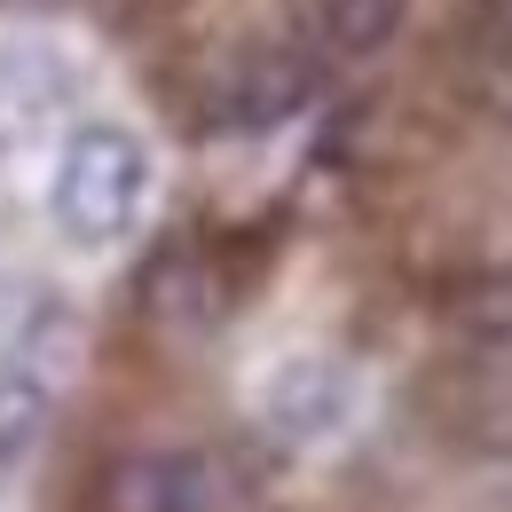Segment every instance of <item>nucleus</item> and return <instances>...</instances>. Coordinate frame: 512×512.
I'll list each match as a JSON object with an SVG mask.
<instances>
[{"label": "nucleus", "mask_w": 512, "mask_h": 512, "mask_svg": "<svg viewBox=\"0 0 512 512\" xmlns=\"http://www.w3.org/2000/svg\"><path fill=\"white\" fill-rule=\"evenodd\" d=\"M158 197V150L127 119H79L48 158V229L71 253H119Z\"/></svg>", "instance_id": "obj_1"}, {"label": "nucleus", "mask_w": 512, "mask_h": 512, "mask_svg": "<svg viewBox=\"0 0 512 512\" xmlns=\"http://www.w3.org/2000/svg\"><path fill=\"white\" fill-rule=\"evenodd\" d=\"M347 418H355V371L339 355L300 347V355H276L268 363V379H260V426L284 449L331 442V434H347Z\"/></svg>", "instance_id": "obj_2"}, {"label": "nucleus", "mask_w": 512, "mask_h": 512, "mask_svg": "<svg viewBox=\"0 0 512 512\" xmlns=\"http://www.w3.org/2000/svg\"><path fill=\"white\" fill-rule=\"evenodd\" d=\"M103 512H221V481L190 449H134L103 473Z\"/></svg>", "instance_id": "obj_3"}, {"label": "nucleus", "mask_w": 512, "mask_h": 512, "mask_svg": "<svg viewBox=\"0 0 512 512\" xmlns=\"http://www.w3.org/2000/svg\"><path fill=\"white\" fill-rule=\"evenodd\" d=\"M71 95V64L48 40H0V119H48Z\"/></svg>", "instance_id": "obj_4"}, {"label": "nucleus", "mask_w": 512, "mask_h": 512, "mask_svg": "<svg viewBox=\"0 0 512 512\" xmlns=\"http://www.w3.org/2000/svg\"><path fill=\"white\" fill-rule=\"evenodd\" d=\"M48 418H56V394H48L40 371H0V489L40 457Z\"/></svg>", "instance_id": "obj_5"}, {"label": "nucleus", "mask_w": 512, "mask_h": 512, "mask_svg": "<svg viewBox=\"0 0 512 512\" xmlns=\"http://www.w3.org/2000/svg\"><path fill=\"white\" fill-rule=\"evenodd\" d=\"M316 32L331 56H379L402 32V0H316Z\"/></svg>", "instance_id": "obj_6"}]
</instances>
